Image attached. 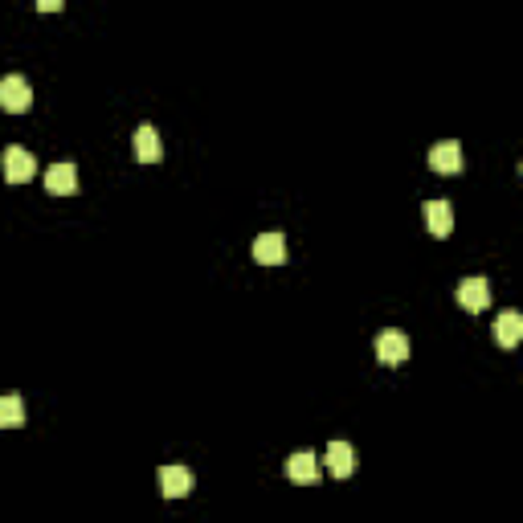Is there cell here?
<instances>
[{"label": "cell", "instance_id": "3", "mask_svg": "<svg viewBox=\"0 0 523 523\" xmlns=\"http://www.w3.org/2000/svg\"><path fill=\"white\" fill-rule=\"evenodd\" d=\"M429 168L438 172V176H458V172L466 168L462 144H458V139H442V144H434V152H429Z\"/></svg>", "mask_w": 523, "mask_h": 523}, {"label": "cell", "instance_id": "12", "mask_svg": "<svg viewBox=\"0 0 523 523\" xmlns=\"http://www.w3.org/2000/svg\"><path fill=\"white\" fill-rule=\"evenodd\" d=\"M356 471V454L348 442H332L327 446V474H335V479H348V474Z\"/></svg>", "mask_w": 523, "mask_h": 523}, {"label": "cell", "instance_id": "13", "mask_svg": "<svg viewBox=\"0 0 523 523\" xmlns=\"http://www.w3.org/2000/svg\"><path fill=\"white\" fill-rule=\"evenodd\" d=\"M495 340H499V348H515V343L523 340V315L519 311H503V315H499Z\"/></svg>", "mask_w": 523, "mask_h": 523}, {"label": "cell", "instance_id": "5", "mask_svg": "<svg viewBox=\"0 0 523 523\" xmlns=\"http://www.w3.org/2000/svg\"><path fill=\"white\" fill-rule=\"evenodd\" d=\"M377 360L385 364V369H401V364L409 360V335H401V332H380V335H377Z\"/></svg>", "mask_w": 523, "mask_h": 523}, {"label": "cell", "instance_id": "9", "mask_svg": "<svg viewBox=\"0 0 523 523\" xmlns=\"http://www.w3.org/2000/svg\"><path fill=\"white\" fill-rule=\"evenodd\" d=\"M254 262H262V266H283L286 262V238L283 233H262V238L254 241Z\"/></svg>", "mask_w": 523, "mask_h": 523}, {"label": "cell", "instance_id": "15", "mask_svg": "<svg viewBox=\"0 0 523 523\" xmlns=\"http://www.w3.org/2000/svg\"><path fill=\"white\" fill-rule=\"evenodd\" d=\"M33 5H37L42 13H58V9H61V0H33Z\"/></svg>", "mask_w": 523, "mask_h": 523}, {"label": "cell", "instance_id": "2", "mask_svg": "<svg viewBox=\"0 0 523 523\" xmlns=\"http://www.w3.org/2000/svg\"><path fill=\"white\" fill-rule=\"evenodd\" d=\"M0 163H5V181H9V184H25V181H33V172H37L33 152H29V147H21V144H9V147H5Z\"/></svg>", "mask_w": 523, "mask_h": 523}, {"label": "cell", "instance_id": "10", "mask_svg": "<svg viewBox=\"0 0 523 523\" xmlns=\"http://www.w3.org/2000/svg\"><path fill=\"white\" fill-rule=\"evenodd\" d=\"M131 147H135V160H139V163H155V160L163 155V139H160V131H155L152 123H144V127L135 131Z\"/></svg>", "mask_w": 523, "mask_h": 523}, {"label": "cell", "instance_id": "14", "mask_svg": "<svg viewBox=\"0 0 523 523\" xmlns=\"http://www.w3.org/2000/svg\"><path fill=\"white\" fill-rule=\"evenodd\" d=\"M25 421V401L17 393H0V429H17Z\"/></svg>", "mask_w": 523, "mask_h": 523}, {"label": "cell", "instance_id": "11", "mask_svg": "<svg viewBox=\"0 0 523 523\" xmlns=\"http://www.w3.org/2000/svg\"><path fill=\"white\" fill-rule=\"evenodd\" d=\"M286 479L303 482V487L319 482V458L311 454V450H299V454H291V458H286Z\"/></svg>", "mask_w": 523, "mask_h": 523}, {"label": "cell", "instance_id": "4", "mask_svg": "<svg viewBox=\"0 0 523 523\" xmlns=\"http://www.w3.org/2000/svg\"><path fill=\"white\" fill-rule=\"evenodd\" d=\"M45 192H50V197H74L78 192V163L74 160L50 163V172H45Z\"/></svg>", "mask_w": 523, "mask_h": 523}, {"label": "cell", "instance_id": "8", "mask_svg": "<svg viewBox=\"0 0 523 523\" xmlns=\"http://www.w3.org/2000/svg\"><path fill=\"white\" fill-rule=\"evenodd\" d=\"M421 217H425V229L434 233V238H450V229H454V209H450V201H425Z\"/></svg>", "mask_w": 523, "mask_h": 523}, {"label": "cell", "instance_id": "7", "mask_svg": "<svg viewBox=\"0 0 523 523\" xmlns=\"http://www.w3.org/2000/svg\"><path fill=\"white\" fill-rule=\"evenodd\" d=\"M155 482H160L163 499H184L192 490V471H189V466H160Z\"/></svg>", "mask_w": 523, "mask_h": 523}, {"label": "cell", "instance_id": "1", "mask_svg": "<svg viewBox=\"0 0 523 523\" xmlns=\"http://www.w3.org/2000/svg\"><path fill=\"white\" fill-rule=\"evenodd\" d=\"M29 107H33V86H29L21 74L0 78V111H9V115H25Z\"/></svg>", "mask_w": 523, "mask_h": 523}, {"label": "cell", "instance_id": "6", "mask_svg": "<svg viewBox=\"0 0 523 523\" xmlns=\"http://www.w3.org/2000/svg\"><path fill=\"white\" fill-rule=\"evenodd\" d=\"M458 307L462 311H471V315H479V311H487L490 307V283L487 278H462V283H458Z\"/></svg>", "mask_w": 523, "mask_h": 523}]
</instances>
